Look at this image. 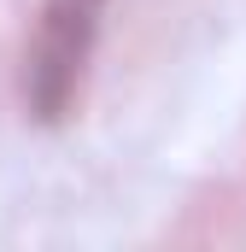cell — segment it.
<instances>
[{"label": "cell", "instance_id": "obj_1", "mask_svg": "<svg viewBox=\"0 0 246 252\" xmlns=\"http://www.w3.org/2000/svg\"><path fill=\"white\" fill-rule=\"evenodd\" d=\"M100 12L106 0H47L41 30H35V53H30V106L35 118H59L82 82V64L94 53L100 35Z\"/></svg>", "mask_w": 246, "mask_h": 252}]
</instances>
